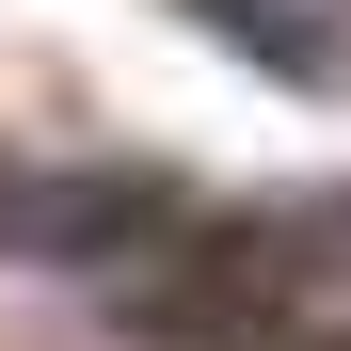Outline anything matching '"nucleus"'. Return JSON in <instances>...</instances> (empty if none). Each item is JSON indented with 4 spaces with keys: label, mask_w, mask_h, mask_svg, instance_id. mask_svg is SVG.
Returning a JSON list of instances; mask_svg holds the SVG:
<instances>
[{
    "label": "nucleus",
    "mask_w": 351,
    "mask_h": 351,
    "mask_svg": "<svg viewBox=\"0 0 351 351\" xmlns=\"http://www.w3.org/2000/svg\"><path fill=\"white\" fill-rule=\"evenodd\" d=\"M192 351H351V208H256L192 240V287L144 304Z\"/></svg>",
    "instance_id": "obj_1"
}]
</instances>
